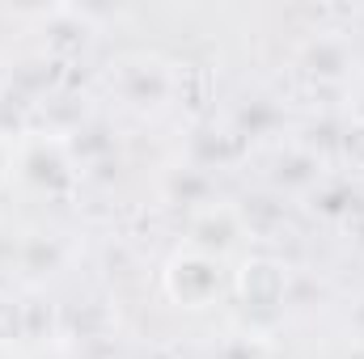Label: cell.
Masks as SVG:
<instances>
[{
	"instance_id": "cell-2",
	"label": "cell",
	"mask_w": 364,
	"mask_h": 359,
	"mask_svg": "<svg viewBox=\"0 0 364 359\" xmlns=\"http://www.w3.org/2000/svg\"><path fill=\"white\" fill-rule=\"evenodd\" d=\"M106 93L132 114H166L178 97V64L157 51H127L106 68Z\"/></svg>"
},
{
	"instance_id": "cell-21",
	"label": "cell",
	"mask_w": 364,
	"mask_h": 359,
	"mask_svg": "<svg viewBox=\"0 0 364 359\" xmlns=\"http://www.w3.org/2000/svg\"><path fill=\"white\" fill-rule=\"evenodd\" d=\"M30 136V101H21L17 93L0 81V144H21Z\"/></svg>"
},
{
	"instance_id": "cell-26",
	"label": "cell",
	"mask_w": 364,
	"mask_h": 359,
	"mask_svg": "<svg viewBox=\"0 0 364 359\" xmlns=\"http://www.w3.org/2000/svg\"><path fill=\"white\" fill-rule=\"evenodd\" d=\"M0 81H4V60H0Z\"/></svg>"
},
{
	"instance_id": "cell-20",
	"label": "cell",
	"mask_w": 364,
	"mask_h": 359,
	"mask_svg": "<svg viewBox=\"0 0 364 359\" xmlns=\"http://www.w3.org/2000/svg\"><path fill=\"white\" fill-rule=\"evenodd\" d=\"M212 359H272V338L237 326V330L220 334V343L212 347Z\"/></svg>"
},
{
	"instance_id": "cell-6",
	"label": "cell",
	"mask_w": 364,
	"mask_h": 359,
	"mask_svg": "<svg viewBox=\"0 0 364 359\" xmlns=\"http://www.w3.org/2000/svg\"><path fill=\"white\" fill-rule=\"evenodd\" d=\"M326 174H335L331 161H326L322 153H314L309 144H301L296 136H288V140L272 144V153H267V170H263L267 190L279 194V199H288V203H305V199L322 186Z\"/></svg>"
},
{
	"instance_id": "cell-13",
	"label": "cell",
	"mask_w": 364,
	"mask_h": 359,
	"mask_svg": "<svg viewBox=\"0 0 364 359\" xmlns=\"http://www.w3.org/2000/svg\"><path fill=\"white\" fill-rule=\"evenodd\" d=\"M229 127H233V136L250 148V144H279V140H288V114H284V106L275 101V97H246L237 110H233V118H229Z\"/></svg>"
},
{
	"instance_id": "cell-4",
	"label": "cell",
	"mask_w": 364,
	"mask_h": 359,
	"mask_svg": "<svg viewBox=\"0 0 364 359\" xmlns=\"http://www.w3.org/2000/svg\"><path fill=\"white\" fill-rule=\"evenodd\" d=\"M229 263H216L195 250H174L161 267V296L182 313H208L229 296Z\"/></svg>"
},
{
	"instance_id": "cell-18",
	"label": "cell",
	"mask_w": 364,
	"mask_h": 359,
	"mask_svg": "<svg viewBox=\"0 0 364 359\" xmlns=\"http://www.w3.org/2000/svg\"><path fill=\"white\" fill-rule=\"evenodd\" d=\"M331 170L352 182L364 178V118L352 114V110L339 114V131H335V148H331Z\"/></svg>"
},
{
	"instance_id": "cell-23",
	"label": "cell",
	"mask_w": 364,
	"mask_h": 359,
	"mask_svg": "<svg viewBox=\"0 0 364 359\" xmlns=\"http://www.w3.org/2000/svg\"><path fill=\"white\" fill-rule=\"evenodd\" d=\"M352 114L364 118V77H356V89H352Z\"/></svg>"
},
{
	"instance_id": "cell-19",
	"label": "cell",
	"mask_w": 364,
	"mask_h": 359,
	"mask_svg": "<svg viewBox=\"0 0 364 359\" xmlns=\"http://www.w3.org/2000/svg\"><path fill=\"white\" fill-rule=\"evenodd\" d=\"M0 347L21 351L30 347V317H26V292L0 287Z\"/></svg>"
},
{
	"instance_id": "cell-5",
	"label": "cell",
	"mask_w": 364,
	"mask_h": 359,
	"mask_svg": "<svg viewBox=\"0 0 364 359\" xmlns=\"http://www.w3.org/2000/svg\"><path fill=\"white\" fill-rule=\"evenodd\" d=\"M296 72L309 81V85H322V89H343L360 77V60H356V43L348 30L339 26H318V30H305V38L296 43V55H292Z\"/></svg>"
},
{
	"instance_id": "cell-12",
	"label": "cell",
	"mask_w": 364,
	"mask_h": 359,
	"mask_svg": "<svg viewBox=\"0 0 364 359\" xmlns=\"http://www.w3.org/2000/svg\"><path fill=\"white\" fill-rule=\"evenodd\" d=\"M68 267V241L55 228H30L17 241V275L26 287H43L47 279H55Z\"/></svg>"
},
{
	"instance_id": "cell-14",
	"label": "cell",
	"mask_w": 364,
	"mask_h": 359,
	"mask_svg": "<svg viewBox=\"0 0 364 359\" xmlns=\"http://www.w3.org/2000/svg\"><path fill=\"white\" fill-rule=\"evenodd\" d=\"M242 148H246V144L233 136V127L199 123V127H191V136H186V153H182V161L216 178V170H229V165L242 157Z\"/></svg>"
},
{
	"instance_id": "cell-3",
	"label": "cell",
	"mask_w": 364,
	"mask_h": 359,
	"mask_svg": "<svg viewBox=\"0 0 364 359\" xmlns=\"http://www.w3.org/2000/svg\"><path fill=\"white\" fill-rule=\"evenodd\" d=\"M13 178L47 203H68L81 190V174L73 165L68 144L55 136H38V131H30L13 148Z\"/></svg>"
},
{
	"instance_id": "cell-17",
	"label": "cell",
	"mask_w": 364,
	"mask_h": 359,
	"mask_svg": "<svg viewBox=\"0 0 364 359\" xmlns=\"http://www.w3.org/2000/svg\"><path fill=\"white\" fill-rule=\"evenodd\" d=\"M161 194H166V203H178L186 211H199V207L216 203V178L203 174V170H195V165H186V161H178L174 170H166Z\"/></svg>"
},
{
	"instance_id": "cell-9",
	"label": "cell",
	"mask_w": 364,
	"mask_h": 359,
	"mask_svg": "<svg viewBox=\"0 0 364 359\" xmlns=\"http://www.w3.org/2000/svg\"><path fill=\"white\" fill-rule=\"evenodd\" d=\"M68 153H73V165L81 174V186L85 182H114L119 170H123V148H119V131L114 123H106L102 114L90 118L73 140H64Z\"/></svg>"
},
{
	"instance_id": "cell-25",
	"label": "cell",
	"mask_w": 364,
	"mask_h": 359,
	"mask_svg": "<svg viewBox=\"0 0 364 359\" xmlns=\"http://www.w3.org/2000/svg\"><path fill=\"white\" fill-rule=\"evenodd\" d=\"M0 359H17V351H4V347H0Z\"/></svg>"
},
{
	"instance_id": "cell-7",
	"label": "cell",
	"mask_w": 364,
	"mask_h": 359,
	"mask_svg": "<svg viewBox=\"0 0 364 359\" xmlns=\"http://www.w3.org/2000/svg\"><path fill=\"white\" fill-rule=\"evenodd\" d=\"M246 224L237 216V203H208L199 211H186V224H182V250H195V254H208L216 263H229V258H242V245H246Z\"/></svg>"
},
{
	"instance_id": "cell-1",
	"label": "cell",
	"mask_w": 364,
	"mask_h": 359,
	"mask_svg": "<svg viewBox=\"0 0 364 359\" xmlns=\"http://www.w3.org/2000/svg\"><path fill=\"white\" fill-rule=\"evenodd\" d=\"M229 292L242 309V330L267 334L288 317V300H292V267L284 258H275L267 250L242 254L237 267L229 275Z\"/></svg>"
},
{
	"instance_id": "cell-22",
	"label": "cell",
	"mask_w": 364,
	"mask_h": 359,
	"mask_svg": "<svg viewBox=\"0 0 364 359\" xmlns=\"http://www.w3.org/2000/svg\"><path fill=\"white\" fill-rule=\"evenodd\" d=\"M348 334H352L356 347H364V292L352 300V309H348Z\"/></svg>"
},
{
	"instance_id": "cell-10",
	"label": "cell",
	"mask_w": 364,
	"mask_h": 359,
	"mask_svg": "<svg viewBox=\"0 0 364 359\" xmlns=\"http://www.w3.org/2000/svg\"><path fill=\"white\" fill-rule=\"evenodd\" d=\"M90 118H97V110H93L90 93H81L73 81L64 89H55L51 97H43V101L30 106V131L55 136V140H73Z\"/></svg>"
},
{
	"instance_id": "cell-24",
	"label": "cell",
	"mask_w": 364,
	"mask_h": 359,
	"mask_svg": "<svg viewBox=\"0 0 364 359\" xmlns=\"http://www.w3.org/2000/svg\"><path fill=\"white\" fill-rule=\"evenodd\" d=\"M13 174V144H0V178Z\"/></svg>"
},
{
	"instance_id": "cell-15",
	"label": "cell",
	"mask_w": 364,
	"mask_h": 359,
	"mask_svg": "<svg viewBox=\"0 0 364 359\" xmlns=\"http://www.w3.org/2000/svg\"><path fill=\"white\" fill-rule=\"evenodd\" d=\"M364 194L360 186L352 178H343V174H326L322 186L305 199V207L318 216V220H326V224H339V228H352L356 220L364 216Z\"/></svg>"
},
{
	"instance_id": "cell-11",
	"label": "cell",
	"mask_w": 364,
	"mask_h": 359,
	"mask_svg": "<svg viewBox=\"0 0 364 359\" xmlns=\"http://www.w3.org/2000/svg\"><path fill=\"white\" fill-rule=\"evenodd\" d=\"M73 81V68L68 64H60L55 55H47V51H26V55H17V60H9L4 64V85L17 93L21 101H43V97H51L55 89H64Z\"/></svg>"
},
{
	"instance_id": "cell-16",
	"label": "cell",
	"mask_w": 364,
	"mask_h": 359,
	"mask_svg": "<svg viewBox=\"0 0 364 359\" xmlns=\"http://www.w3.org/2000/svg\"><path fill=\"white\" fill-rule=\"evenodd\" d=\"M237 216H242L250 241H279V233L292 220V203L272 194V190H263V194H246L237 203Z\"/></svg>"
},
{
	"instance_id": "cell-8",
	"label": "cell",
	"mask_w": 364,
	"mask_h": 359,
	"mask_svg": "<svg viewBox=\"0 0 364 359\" xmlns=\"http://www.w3.org/2000/svg\"><path fill=\"white\" fill-rule=\"evenodd\" d=\"M38 21V51L55 55L60 64L73 68L77 55H85L97 34L90 9H73V4H51V9H34L30 13Z\"/></svg>"
}]
</instances>
